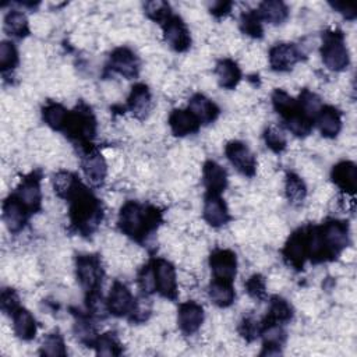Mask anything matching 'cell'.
I'll list each match as a JSON object with an SVG mask.
<instances>
[{
	"instance_id": "6da1fadb",
	"label": "cell",
	"mask_w": 357,
	"mask_h": 357,
	"mask_svg": "<svg viewBox=\"0 0 357 357\" xmlns=\"http://www.w3.org/2000/svg\"><path fill=\"white\" fill-rule=\"evenodd\" d=\"M66 198L70 203L72 223L84 234L94 232L102 221L101 203L80 181L76 182Z\"/></svg>"
},
{
	"instance_id": "7a4b0ae2",
	"label": "cell",
	"mask_w": 357,
	"mask_h": 357,
	"mask_svg": "<svg viewBox=\"0 0 357 357\" xmlns=\"http://www.w3.org/2000/svg\"><path fill=\"white\" fill-rule=\"evenodd\" d=\"M161 222V212L154 207H143L137 203L123 205L119 216V226L130 237L141 241Z\"/></svg>"
},
{
	"instance_id": "3957f363",
	"label": "cell",
	"mask_w": 357,
	"mask_h": 357,
	"mask_svg": "<svg viewBox=\"0 0 357 357\" xmlns=\"http://www.w3.org/2000/svg\"><path fill=\"white\" fill-rule=\"evenodd\" d=\"M323 61L329 70L340 72L349 65V52L340 32H325L323 37Z\"/></svg>"
},
{
	"instance_id": "277c9868",
	"label": "cell",
	"mask_w": 357,
	"mask_h": 357,
	"mask_svg": "<svg viewBox=\"0 0 357 357\" xmlns=\"http://www.w3.org/2000/svg\"><path fill=\"white\" fill-rule=\"evenodd\" d=\"M65 132L81 143L88 141L95 136V119L88 108L77 109L69 114Z\"/></svg>"
},
{
	"instance_id": "5b68a950",
	"label": "cell",
	"mask_w": 357,
	"mask_h": 357,
	"mask_svg": "<svg viewBox=\"0 0 357 357\" xmlns=\"http://www.w3.org/2000/svg\"><path fill=\"white\" fill-rule=\"evenodd\" d=\"M320 230L331 258L336 257L349 245L347 223L340 221H329L323 225Z\"/></svg>"
},
{
	"instance_id": "8992f818",
	"label": "cell",
	"mask_w": 357,
	"mask_h": 357,
	"mask_svg": "<svg viewBox=\"0 0 357 357\" xmlns=\"http://www.w3.org/2000/svg\"><path fill=\"white\" fill-rule=\"evenodd\" d=\"M77 278L88 292H96L102 280L101 261L96 256H80L77 258Z\"/></svg>"
},
{
	"instance_id": "52a82bcc",
	"label": "cell",
	"mask_w": 357,
	"mask_h": 357,
	"mask_svg": "<svg viewBox=\"0 0 357 357\" xmlns=\"http://www.w3.org/2000/svg\"><path fill=\"white\" fill-rule=\"evenodd\" d=\"M134 303L136 302L133 299V294L130 293L127 286L121 282H114L106 302L109 313L116 317L127 316L133 312Z\"/></svg>"
},
{
	"instance_id": "ba28073f",
	"label": "cell",
	"mask_w": 357,
	"mask_h": 357,
	"mask_svg": "<svg viewBox=\"0 0 357 357\" xmlns=\"http://www.w3.org/2000/svg\"><path fill=\"white\" fill-rule=\"evenodd\" d=\"M227 159L232 165L246 176H253L256 173V158L247 145L239 141H232L225 148Z\"/></svg>"
},
{
	"instance_id": "9c48e42d",
	"label": "cell",
	"mask_w": 357,
	"mask_h": 357,
	"mask_svg": "<svg viewBox=\"0 0 357 357\" xmlns=\"http://www.w3.org/2000/svg\"><path fill=\"white\" fill-rule=\"evenodd\" d=\"M155 271L156 290L167 299H176L177 286H176V272L173 265L166 260H155L152 263Z\"/></svg>"
},
{
	"instance_id": "30bf717a",
	"label": "cell",
	"mask_w": 357,
	"mask_h": 357,
	"mask_svg": "<svg viewBox=\"0 0 357 357\" xmlns=\"http://www.w3.org/2000/svg\"><path fill=\"white\" fill-rule=\"evenodd\" d=\"M210 265L215 279L232 282L236 276L237 260L236 254L230 250H215L210 257Z\"/></svg>"
},
{
	"instance_id": "8fae6325",
	"label": "cell",
	"mask_w": 357,
	"mask_h": 357,
	"mask_svg": "<svg viewBox=\"0 0 357 357\" xmlns=\"http://www.w3.org/2000/svg\"><path fill=\"white\" fill-rule=\"evenodd\" d=\"M163 35L165 41L177 52H183L189 49L192 43L190 32L186 24L178 17H170L163 24Z\"/></svg>"
},
{
	"instance_id": "7c38bea8",
	"label": "cell",
	"mask_w": 357,
	"mask_h": 357,
	"mask_svg": "<svg viewBox=\"0 0 357 357\" xmlns=\"http://www.w3.org/2000/svg\"><path fill=\"white\" fill-rule=\"evenodd\" d=\"M302 59L300 50L293 43L275 45L269 52V63L274 70H290Z\"/></svg>"
},
{
	"instance_id": "4fadbf2b",
	"label": "cell",
	"mask_w": 357,
	"mask_h": 357,
	"mask_svg": "<svg viewBox=\"0 0 357 357\" xmlns=\"http://www.w3.org/2000/svg\"><path fill=\"white\" fill-rule=\"evenodd\" d=\"M283 256L286 261L296 269L303 268L305 260L307 258L306 229H299L289 237L283 250Z\"/></svg>"
},
{
	"instance_id": "5bb4252c",
	"label": "cell",
	"mask_w": 357,
	"mask_h": 357,
	"mask_svg": "<svg viewBox=\"0 0 357 357\" xmlns=\"http://www.w3.org/2000/svg\"><path fill=\"white\" fill-rule=\"evenodd\" d=\"M110 66L112 69L122 74L126 79H134L139 74L140 62L137 56L127 48H117L110 54Z\"/></svg>"
},
{
	"instance_id": "9a60e30c",
	"label": "cell",
	"mask_w": 357,
	"mask_h": 357,
	"mask_svg": "<svg viewBox=\"0 0 357 357\" xmlns=\"http://www.w3.org/2000/svg\"><path fill=\"white\" fill-rule=\"evenodd\" d=\"M178 327L186 335L197 332L204 321V310L196 302H187L178 307Z\"/></svg>"
},
{
	"instance_id": "2e32d148",
	"label": "cell",
	"mask_w": 357,
	"mask_h": 357,
	"mask_svg": "<svg viewBox=\"0 0 357 357\" xmlns=\"http://www.w3.org/2000/svg\"><path fill=\"white\" fill-rule=\"evenodd\" d=\"M169 125L173 134L178 137L193 134L200 129L198 119L190 110L183 109H176L172 112L169 117Z\"/></svg>"
},
{
	"instance_id": "e0dca14e",
	"label": "cell",
	"mask_w": 357,
	"mask_h": 357,
	"mask_svg": "<svg viewBox=\"0 0 357 357\" xmlns=\"http://www.w3.org/2000/svg\"><path fill=\"white\" fill-rule=\"evenodd\" d=\"M30 212L20 203V200L13 196L8 198L3 204V219L10 232H19L24 227Z\"/></svg>"
},
{
	"instance_id": "ac0fdd59",
	"label": "cell",
	"mask_w": 357,
	"mask_h": 357,
	"mask_svg": "<svg viewBox=\"0 0 357 357\" xmlns=\"http://www.w3.org/2000/svg\"><path fill=\"white\" fill-rule=\"evenodd\" d=\"M16 197L20 200V203L27 208L30 214L37 212L41 208L39 178H37L35 176L26 178L17 189Z\"/></svg>"
},
{
	"instance_id": "d6986e66",
	"label": "cell",
	"mask_w": 357,
	"mask_h": 357,
	"mask_svg": "<svg viewBox=\"0 0 357 357\" xmlns=\"http://www.w3.org/2000/svg\"><path fill=\"white\" fill-rule=\"evenodd\" d=\"M332 181L343 192L353 194L357 186V169L353 162H340L332 169Z\"/></svg>"
},
{
	"instance_id": "ffe728a7",
	"label": "cell",
	"mask_w": 357,
	"mask_h": 357,
	"mask_svg": "<svg viewBox=\"0 0 357 357\" xmlns=\"http://www.w3.org/2000/svg\"><path fill=\"white\" fill-rule=\"evenodd\" d=\"M204 185L208 190V194H215L219 196L227 185V176L225 169L218 165L216 162H207L204 165Z\"/></svg>"
},
{
	"instance_id": "44dd1931",
	"label": "cell",
	"mask_w": 357,
	"mask_h": 357,
	"mask_svg": "<svg viewBox=\"0 0 357 357\" xmlns=\"http://www.w3.org/2000/svg\"><path fill=\"white\" fill-rule=\"evenodd\" d=\"M189 110L198 119L200 123H212L219 114L218 106L207 96L197 94L190 99Z\"/></svg>"
},
{
	"instance_id": "7402d4cb",
	"label": "cell",
	"mask_w": 357,
	"mask_h": 357,
	"mask_svg": "<svg viewBox=\"0 0 357 357\" xmlns=\"http://www.w3.org/2000/svg\"><path fill=\"white\" fill-rule=\"evenodd\" d=\"M204 218L214 227H219L229 221L226 204L219 196L208 194L204 205Z\"/></svg>"
},
{
	"instance_id": "603a6c76",
	"label": "cell",
	"mask_w": 357,
	"mask_h": 357,
	"mask_svg": "<svg viewBox=\"0 0 357 357\" xmlns=\"http://www.w3.org/2000/svg\"><path fill=\"white\" fill-rule=\"evenodd\" d=\"M317 123L323 136L335 137L342 127L340 113L332 106H323V109L317 114Z\"/></svg>"
},
{
	"instance_id": "cb8c5ba5",
	"label": "cell",
	"mask_w": 357,
	"mask_h": 357,
	"mask_svg": "<svg viewBox=\"0 0 357 357\" xmlns=\"http://www.w3.org/2000/svg\"><path fill=\"white\" fill-rule=\"evenodd\" d=\"M152 106L151 92L147 85L137 84L133 87L132 94L129 96V108L137 117H145Z\"/></svg>"
},
{
	"instance_id": "d4e9b609",
	"label": "cell",
	"mask_w": 357,
	"mask_h": 357,
	"mask_svg": "<svg viewBox=\"0 0 357 357\" xmlns=\"http://www.w3.org/2000/svg\"><path fill=\"white\" fill-rule=\"evenodd\" d=\"M83 169H84V173H85L87 178L92 185L98 186L105 181L106 163H105V159L102 158L101 154L90 152L83 161Z\"/></svg>"
},
{
	"instance_id": "484cf974",
	"label": "cell",
	"mask_w": 357,
	"mask_h": 357,
	"mask_svg": "<svg viewBox=\"0 0 357 357\" xmlns=\"http://www.w3.org/2000/svg\"><path fill=\"white\" fill-rule=\"evenodd\" d=\"M216 77L219 81V85L226 90H233L241 81L242 73L239 66H237L230 59H225L216 65Z\"/></svg>"
},
{
	"instance_id": "4316f807",
	"label": "cell",
	"mask_w": 357,
	"mask_h": 357,
	"mask_svg": "<svg viewBox=\"0 0 357 357\" xmlns=\"http://www.w3.org/2000/svg\"><path fill=\"white\" fill-rule=\"evenodd\" d=\"M14 331L23 340H31L37 334V324L32 314L26 309H19L13 313Z\"/></svg>"
},
{
	"instance_id": "83f0119b",
	"label": "cell",
	"mask_w": 357,
	"mask_h": 357,
	"mask_svg": "<svg viewBox=\"0 0 357 357\" xmlns=\"http://www.w3.org/2000/svg\"><path fill=\"white\" fill-rule=\"evenodd\" d=\"M210 297L219 307L230 306L234 300V290L232 287V282L214 279L210 285Z\"/></svg>"
},
{
	"instance_id": "f1b7e54d",
	"label": "cell",
	"mask_w": 357,
	"mask_h": 357,
	"mask_svg": "<svg viewBox=\"0 0 357 357\" xmlns=\"http://www.w3.org/2000/svg\"><path fill=\"white\" fill-rule=\"evenodd\" d=\"M257 13L261 17V20H265L271 24H280L287 19L289 10L283 2L269 0V2L261 3L260 10Z\"/></svg>"
},
{
	"instance_id": "f546056e",
	"label": "cell",
	"mask_w": 357,
	"mask_h": 357,
	"mask_svg": "<svg viewBox=\"0 0 357 357\" xmlns=\"http://www.w3.org/2000/svg\"><path fill=\"white\" fill-rule=\"evenodd\" d=\"M69 114L70 113L59 103H49L43 108V121L54 130H65Z\"/></svg>"
},
{
	"instance_id": "4dcf8cb0",
	"label": "cell",
	"mask_w": 357,
	"mask_h": 357,
	"mask_svg": "<svg viewBox=\"0 0 357 357\" xmlns=\"http://www.w3.org/2000/svg\"><path fill=\"white\" fill-rule=\"evenodd\" d=\"M292 316H293V310L290 305L286 300L280 299V297H274L271 300L269 312L264 324H283L290 321Z\"/></svg>"
},
{
	"instance_id": "1f68e13d",
	"label": "cell",
	"mask_w": 357,
	"mask_h": 357,
	"mask_svg": "<svg viewBox=\"0 0 357 357\" xmlns=\"http://www.w3.org/2000/svg\"><path fill=\"white\" fill-rule=\"evenodd\" d=\"M285 122H286L287 129L294 136L305 137V136H309L312 133V130H313V121L303 113L302 109L297 112V113L292 114L290 117H287Z\"/></svg>"
},
{
	"instance_id": "d6a6232c",
	"label": "cell",
	"mask_w": 357,
	"mask_h": 357,
	"mask_svg": "<svg viewBox=\"0 0 357 357\" xmlns=\"http://www.w3.org/2000/svg\"><path fill=\"white\" fill-rule=\"evenodd\" d=\"M272 101H274V106H275L276 112L285 119V121L292 114H294V113L300 110L299 102L294 101L292 96H289L283 91H279V90L275 91V94L272 96Z\"/></svg>"
},
{
	"instance_id": "836d02e7",
	"label": "cell",
	"mask_w": 357,
	"mask_h": 357,
	"mask_svg": "<svg viewBox=\"0 0 357 357\" xmlns=\"http://www.w3.org/2000/svg\"><path fill=\"white\" fill-rule=\"evenodd\" d=\"M5 31L13 37H26L28 34L27 17L20 12H10L5 19Z\"/></svg>"
},
{
	"instance_id": "e575fe53",
	"label": "cell",
	"mask_w": 357,
	"mask_h": 357,
	"mask_svg": "<svg viewBox=\"0 0 357 357\" xmlns=\"http://www.w3.org/2000/svg\"><path fill=\"white\" fill-rule=\"evenodd\" d=\"M306 194H307V189H306V185L303 183L302 178L299 176L293 174V173L287 174V181H286L287 200L293 204L302 203L306 198Z\"/></svg>"
},
{
	"instance_id": "d590c367",
	"label": "cell",
	"mask_w": 357,
	"mask_h": 357,
	"mask_svg": "<svg viewBox=\"0 0 357 357\" xmlns=\"http://www.w3.org/2000/svg\"><path fill=\"white\" fill-rule=\"evenodd\" d=\"M96 353L99 356H119L122 353L121 343L113 334H103L96 338L95 345Z\"/></svg>"
},
{
	"instance_id": "8d00e7d4",
	"label": "cell",
	"mask_w": 357,
	"mask_h": 357,
	"mask_svg": "<svg viewBox=\"0 0 357 357\" xmlns=\"http://www.w3.org/2000/svg\"><path fill=\"white\" fill-rule=\"evenodd\" d=\"M299 106L303 110V113L310 117L312 121L314 117H317V114L320 113V110L323 109V102L320 99L318 95L310 92L309 90H305L300 94V101H299Z\"/></svg>"
},
{
	"instance_id": "74e56055",
	"label": "cell",
	"mask_w": 357,
	"mask_h": 357,
	"mask_svg": "<svg viewBox=\"0 0 357 357\" xmlns=\"http://www.w3.org/2000/svg\"><path fill=\"white\" fill-rule=\"evenodd\" d=\"M19 63V53L14 43L3 41L0 43V68L3 72L12 70Z\"/></svg>"
},
{
	"instance_id": "f35d334b",
	"label": "cell",
	"mask_w": 357,
	"mask_h": 357,
	"mask_svg": "<svg viewBox=\"0 0 357 357\" xmlns=\"http://www.w3.org/2000/svg\"><path fill=\"white\" fill-rule=\"evenodd\" d=\"M41 353L45 356H66V347H65V342L63 338L59 334H50L45 338L42 347H41Z\"/></svg>"
},
{
	"instance_id": "ab89813d",
	"label": "cell",
	"mask_w": 357,
	"mask_h": 357,
	"mask_svg": "<svg viewBox=\"0 0 357 357\" xmlns=\"http://www.w3.org/2000/svg\"><path fill=\"white\" fill-rule=\"evenodd\" d=\"M145 13L150 19L154 21L165 24L172 16H170V6L166 2H161V0H154V2H147L145 6Z\"/></svg>"
},
{
	"instance_id": "60d3db41",
	"label": "cell",
	"mask_w": 357,
	"mask_h": 357,
	"mask_svg": "<svg viewBox=\"0 0 357 357\" xmlns=\"http://www.w3.org/2000/svg\"><path fill=\"white\" fill-rule=\"evenodd\" d=\"M242 30L250 37L260 38L263 35V26H261V17L257 12L252 10L242 16Z\"/></svg>"
},
{
	"instance_id": "b9f144b4",
	"label": "cell",
	"mask_w": 357,
	"mask_h": 357,
	"mask_svg": "<svg viewBox=\"0 0 357 357\" xmlns=\"http://www.w3.org/2000/svg\"><path fill=\"white\" fill-rule=\"evenodd\" d=\"M77 178L74 174L69 173V172H61L57 173L53 178V186H54V192L61 196L65 197L70 193V190L73 189V186L76 185Z\"/></svg>"
},
{
	"instance_id": "7bdbcfd3",
	"label": "cell",
	"mask_w": 357,
	"mask_h": 357,
	"mask_svg": "<svg viewBox=\"0 0 357 357\" xmlns=\"http://www.w3.org/2000/svg\"><path fill=\"white\" fill-rule=\"evenodd\" d=\"M139 283L140 287L147 293H154L156 292V280H155V271H154V265L150 264L147 267L143 268V271L139 275Z\"/></svg>"
},
{
	"instance_id": "ee69618b",
	"label": "cell",
	"mask_w": 357,
	"mask_h": 357,
	"mask_svg": "<svg viewBox=\"0 0 357 357\" xmlns=\"http://www.w3.org/2000/svg\"><path fill=\"white\" fill-rule=\"evenodd\" d=\"M265 143L275 152H279L286 147L285 134L282 133V130H279L276 127H269L265 132Z\"/></svg>"
},
{
	"instance_id": "f6af8a7d",
	"label": "cell",
	"mask_w": 357,
	"mask_h": 357,
	"mask_svg": "<svg viewBox=\"0 0 357 357\" xmlns=\"http://www.w3.org/2000/svg\"><path fill=\"white\" fill-rule=\"evenodd\" d=\"M246 289L247 293L254 297V299L263 300L265 297V280L261 275H253L247 282H246Z\"/></svg>"
},
{
	"instance_id": "bcb514c9",
	"label": "cell",
	"mask_w": 357,
	"mask_h": 357,
	"mask_svg": "<svg viewBox=\"0 0 357 357\" xmlns=\"http://www.w3.org/2000/svg\"><path fill=\"white\" fill-rule=\"evenodd\" d=\"M20 300H19V296L14 293V290L12 289H5L2 292V309L6 313H16L20 307Z\"/></svg>"
},
{
	"instance_id": "7dc6e473",
	"label": "cell",
	"mask_w": 357,
	"mask_h": 357,
	"mask_svg": "<svg viewBox=\"0 0 357 357\" xmlns=\"http://www.w3.org/2000/svg\"><path fill=\"white\" fill-rule=\"evenodd\" d=\"M260 329H261V327H260L258 323H257L254 318H252V317L245 318L243 323H242V325H241V334H242V336L246 338L247 340H253L254 338H257L258 334H260Z\"/></svg>"
},
{
	"instance_id": "c3c4849f",
	"label": "cell",
	"mask_w": 357,
	"mask_h": 357,
	"mask_svg": "<svg viewBox=\"0 0 357 357\" xmlns=\"http://www.w3.org/2000/svg\"><path fill=\"white\" fill-rule=\"evenodd\" d=\"M150 313H151V307H150L148 300L147 299H139L134 303L132 316H133V320H136V321H144V320L148 318Z\"/></svg>"
},
{
	"instance_id": "681fc988",
	"label": "cell",
	"mask_w": 357,
	"mask_h": 357,
	"mask_svg": "<svg viewBox=\"0 0 357 357\" xmlns=\"http://www.w3.org/2000/svg\"><path fill=\"white\" fill-rule=\"evenodd\" d=\"M230 8H232V3L229 2H215L210 6V10L214 16L221 17V16H225L230 10Z\"/></svg>"
},
{
	"instance_id": "f907efd6",
	"label": "cell",
	"mask_w": 357,
	"mask_h": 357,
	"mask_svg": "<svg viewBox=\"0 0 357 357\" xmlns=\"http://www.w3.org/2000/svg\"><path fill=\"white\" fill-rule=\"evenodd\" d=\"M335 9H338L346 19L353 20L356 17V8L350 5H340V3H334L332 5Z\"/></svg>"
}]
</instances>
